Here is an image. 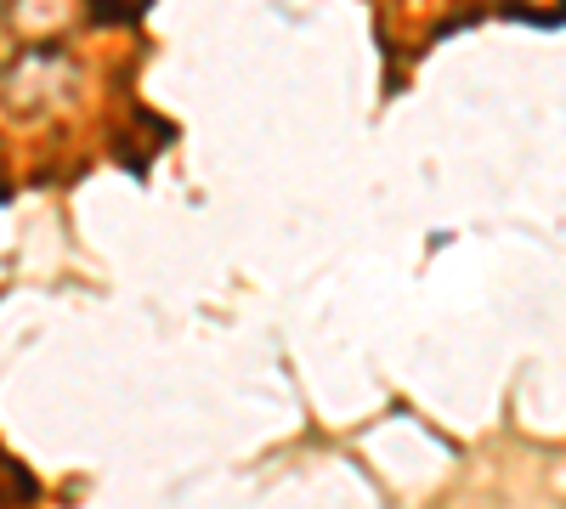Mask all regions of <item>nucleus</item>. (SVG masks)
Instances as JSON below:
<instances>
[{
    "label": "nucleus",
    "instance_id": "1",
    "mask_svg": "<svg viewBox=\"0 0 566 509\" xmlns=\"http://www.w3.org/2000/svg\"><path fill=\"white\" fill-rule=\"evenodd\" d=\"M0 204H7V187H0Z\"/></svg>",
    "mask_w": 566,
    "mask_h": 509
}]
</instances>
